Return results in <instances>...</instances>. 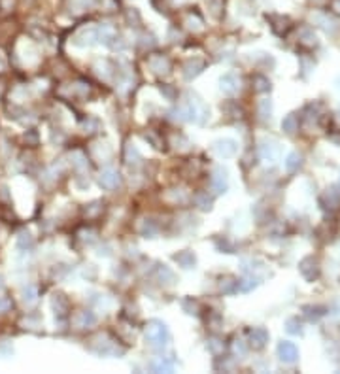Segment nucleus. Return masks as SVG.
<instances>
[{
	"mask_svg": "<svg viewBox=\"0 0 340 374\" xmlns=\"http://www.w3.org/2000/svg\"><path fill=\"white\" fill-rule=\"evenodd\" d=\"M146 338L148 342L153 346V348H163L170 342V332L169 327L163 323V321H149V325L146 327Z\"/></svg>",
	"mask_w": 340,
	"mask_h": 374,
	"instance_id": "f257e3e1",
	"label": "nucleus"
},
{
	"mask_svg": "<svg viewBox=\"0 0 340 374\" xmlns=\"http://www.w3.org/2000/svg\"><path fill=\"white\" fill-rule=\"evenodd\" d=\"M298 270L302 274V278L306 280V282H314V280H318V276H319V263L316 257H304V259L298 263Z\"/></svg>",
	"mask_w": 340,
	"mask_h": 374,
	"instance_id": "f03ea898",
	"label": "nucleus"
},
{
	"mask_svg": "<svg viewBox=\"0 0 340 374\" xmlns=\"http://www.w3.org/2000/svg\"><path fill=\"white\" fill-rule=\"evenodd\" d=\"M280 144L276 142V140H261L259 142V153H261V157L265 159V161H270V163H274V161H278L280 159Z\"/></svg>",
	"mask_w": 340,
	"mask_h": 374,
	"instance_id": "7ed1b4c3",
	"label": "nucleus"
},
{
	"mask_svg": "<svg viewBox=\"0 0 340 374\" xmlns=\"http://www.w3.org/2000/svg\"><path fill=\"white\" fill-rule=\"evenodd\" d=\"M278 357L283 361V363H295L298 359V350L297 346L293 342H287L283 340L278 344Z\"/></svg>",
	"mask_w": 340,
	"mask_h": 374,
	"instance_id": "20e7f679",
	"label": "nucleus"
},
{
	"mask_svg": "<svg viewBox=\"0 0 340 374\" xmlns=\"http://www.w3.org/2000/svg\"><path fill=\"white\" fill-rule=\"evenodd\" d=\"M236 149H238V145L234 140H231V138H223V140H217L215 144H213V151L219 155V157H233L234 153H236Z\"/></svg>",
	"mask_w": 340,
	"mask_h": 374,
	"instance_id": "39448f33",
	"label": "nucleus"
},
{
	"mask_svg": "<svg viewBox=\"0 0 340 374\" xmlns=\"http://www.w3.org/2000/svg\"><path fill=\"white\" fill-rule=\"evenodd\" d=\"M119 182H121V176L115 168H104L99 176V184L104 189H113L119 186Z\"/></svg>",
	"mask_w": 340,
	"mask_h": 374,
	"instance_id": "423d86ee",
	"label": "nucleus"
},
{
	"mask_svg": "<svg viewBox=\"0 0 340 374\" xmlns=\"http://www.w3.org/2000/svg\"><path fill=\"white\" fill-rule=\"evenodd\" d=\"M269 342V331L265 327H254L250 331V344L254 350H261Z\"/></svg>",
	"mask_w": 340,
	"mask_h": 374,
	"instance_id": "0eeeda50",
	"label": "nucleus"
},
{
	"mask_svg": "<svg viewBox=\"0 0 340 374\" xmlns=\"http://www.w3.org/2000/svg\"><path fill=\"white\" fill-rule=\"evenodd\" d=\"M219 83H221V91H223L225 95H234V93L240 89V80H238V76H234V74L221 76Z\"/></svg>",
	"mask_w": 340,
	"mask_h": 374,
	"instance_id": "6e6552de",
	"label": "nucleus"
},
{
	"mask_svg": "<svg viewBox=\"0 0 340 374\" xmlns=\"http://www.w3.org/2000/svg\"><path fill=\"white\" fill-rule=\"evenodd\" d=\"M321 204H323V208H329L331 212L339 210L340 208V191H337L335 187L327 189V193L323 195V199H321Z\"/></svg>",
	"mask_w": 340,
	"mask_h": 374,
	"instance_id": "1a4fd4ad",
	"label": "nucleus"
},
{
	"mask_svg": "<svg viewBox=\"0 0 340 374\" xmlns=\"http://www.w3.org/2000/svg\"><path fill=\"white\" fill-rule=\"evenodd\" d=\"M329 312V308L325 306H319V304H306V306H302V314L306 319H310V321H318L319 317H323Z\"/></svg>",
	"mask_w": 340,
	"mask_h": 374,
	"instance_id": "9d476101",
	"label": "nucleus"
},
{
	"mask_svg": "<svg viewBox=\"0 0 340 374\" xmlns=\"http://www.w3.org/2000/svg\"><path fill=\"white\" fill-rule=\"evenodd\" d=\"M212 187L215 193H225L227 189V170L223 168H217L212 178Z\"/></svg>",
	"mask_w": 340,
	"mask_h": 374,
	"instance_id": "9b49d317",
	"label": "nucleus"
},
{
	"mask_svg": "<svg viewBox=\"0 0 340 374\" xmlns=\"http://www.w3.org/2000/svg\"><path fill=\"white\" fill-rule=\"evenodd\" d=\"M174 259H176V263L180 265V267H184V269H193L195 267V255H193V251H180V253H176L174 255Z\"/></svg>",
	"mask_w": 340,
	"mask_h": 374,
	"instance_id": "f8f14e48",
	"label": "nucleus"
},
{
	"mask_svg": "<svg viewBox=\"0 0 340 374\" xmlns=\"http://www.w3.org/2000/svg\"><path fill=\"white\" fill-rule=\"evenodd\" d=\"M282 129L285 134H295L298 130V115L297 114L285 115L282 121Z\"/></svg>",
	"mask_w": 340,
	"mask_h": 374,
	"instance_id": "ddd939ff",
	"label": "nucleus"
},
{
	"mask_svg": "<svg viewBox=\"0 0 340 374\" xmlns=\"http://www.w3.org/2000/svg\"><path fill=\"white\" fill-rule=\"evenodd\" d=\"M95 321H97V317H95L93 312H89V310H82V312L78 314V317H76V325L82 327V329L95 325Z\"/></svg>",
	"mask_w": 340,
	"mask_h": 374,
	"instance_id": "4468645a",
	"label": "nucleus"
},
{
	"mask_svg": "<svg viewBox=\"0 0 340 374\" xmlns=\"http://www.w3.org/2000/svg\"><path fill=\"white\" fill-rule=\"evenodd\" d=\"M300 165H302V157L298 155L297 151L289 153L287 159H285V170L287 172H297L298 168H300Z\"/></svg>",
	"mask_w": 340,
	"mask_h": 374,
	"instance_id": "2eb2a0df",
	"label": "nucleus"
},
{
	"mask_svg": "<svg viewBox=\"0 0 340 374\" xmlns=\"http://www.w3.org/2000/svg\"><path fill=\"white\" fill-rule=\"evenodd\" d=\"M149 66H151V70L153 72H169V59L167 57H153L149 59Z\"/></svg>",
	"mask_w": 340,
	"mask_h": 374,
	"instance_id": "dca6fc26",
	"label": "nucleus"
},
{
	"mask_svg": "<svg viewBox=\"0 0 340 374\" xmlns=\"http://www.w3.org/2000/svg\"><path fill=\"white\" fill-rule=\"evenodd\" d=\"M254 85H255V91L257 93H269L270 91V80L269 78H265V76H261V74H257L254 78Z\"/></svg>",
	"mask_w": 340,
	"mask_h": 374,
	"instance_id": "f3484780",
	"label": "nucleus"
},
{
	"mask_svg": "<svg viewBox=\"0 0 340 374\" xmlns=\"http://www.w3.org/2000/svg\"><path fill=\"white\" fill-rule=\"evenodd\" d=\"M53 308H55V314L57 316H64L66 314V310H68V302L66 299L63 297V295H55V299H53Z\"/></svg>",
	"mask_w": 340,
	"mask_h": 374,
	"instance_id": "a211bd4d",
	"label": "nucleus"
},
{
	"mask_svg": "<svg viewBox=\"0 0 340 374\" xmlns=\"http://www.w3.org/2000/svg\"><path fill=\"white\" fill-rule=\"evenodd\" d=\"M202 68H204V62H202V61H195V62H189V64L185 66V78H187V80L195 78L197 74L202 72Z\"/></svg>",
	"mask_w": 340,
	"mask_h": 374,
	"instance_id": "6ab92c4d",
	"label": "nucleus"
},
{
	"mask_svg": "<svg viewBox=\"0 0 340 374\" xmlns=\"http://www.w3.org/2000/svg\"><path fill=\"white\" fill-rule=\"evenodd\" d=\"M285 331L289 332V334H300L302 332V325H300V321H298L297 317H291V319L285 321Z\"/></svg>",
	"mask_w": 340,
	"mask_h": 374,
	"instance_id": "aec40b11",
	"label": "nucleus"
},
{
	"mask_svg": "<svg viewBox=\"0 0 340 374\" xmlns=\"http://www.w3.org/2000/svg\"><path fill=\"white\" fill-rule=\"evenodd\" d=\"M23 302H27V304H32V302L36 301V295H38V291L34 286H27V288L23 289Z\"/></svg>",
	"mask_w": 340,
	"mask_h": 374,
	"instance_id": "412c9836",
	"label": "nucleus"
},
{
	"mask_svg": "<svg viewBox=\"0 0 340 374\" xmlns=\"http://www.w3.org/2000/svg\"><path fill=\"white\" fill-rule=\"evenodd\" d=\"M270 114H272V104L270 101H261L259 102V115H261V119H269Z\"/></svg>",
	"mask_w": 340,
	"mask_h": 374,
	"instance_id": "4be33fe9",
	"label": "nucleus"
},
{
	"mask_svg": "<svg viewBox=\"0 0 340 374\" xmlns=\"http://www.w3.org/2000/svg\"><path fill=\"white\" fill-rule=\"evenodd\" d=\"M17 248L19 249H27V248H32V236L28 232H21L19 238H17Z\"/></svg>",
	"mask_w": 340,
	"mask_h": 374,
	"instance_id": "5701e85b",
	"label": "nucleus"
},
{
	"mask_svg": "<svg viewBox=\"0 0 340 374\" xmlns=\"http://www.w3.org/2000/svg\"><path fill=\"white\" fill-rule=\"evenodd\" d=\"M221 291H223V293H234V291H238V282L233 280V278H227V280L221 282Z\"/></svg>",
	"mask_w": 340,
	"mask_h": 374,
	"instance_id": "b1692460",
	"label": "nucleus"
},
{
	"mask_svg": "<svg viewBox=\"0 0 340 374\" xmlns=\"http://www.w3.org/2000/svg\"><path fill=\"white\" fill-rule=\"evenodd\" d=\"M159 276H161V280H163L165 284H172V282H174V272L170 270L169 267H165V265L159 269Z\"/></svg>",
	"mask_w": 340,
	"mask_h": 374,
	"instance_id": "393cba45",
	"label": "nucleus"
},
{
	"mask_svg": "<svg viewBox=\"0 0 340 374\" xmlns=\"http://www.w3.org/2000/svg\"><path fill=\"white\" fill-rule=\"evenodd\" d=\"M257 284H259V280H255V278H246V280L238 282V289H242V291H250V289H254Z\"/></svg>",
	"mask_w": 340,
	"mask_h": 374,
	"instance_id": "a878e982",
	"label": "nucleus"
},
{
	"mask_svg": "<svg viewBox=\"0 0 340 374\" xmlns=\"http://www.w3.org/2000/svg\"><path fill=\"white\" fill-rule=\"evenodd\" d=\"M174 367H172V363H169L167 359H161L157 361V363H153V371H167V373H170Z\"/></svg>",
	"mask_w": 340,
	"mask_h": 374,
	"instance_id": "bb28decb",
	"label": "nucleus"
},
{
	"mask_svg": "<svg viewBox=\"0 0 340 374\" xmlns=\"http://www.w3.org/2000/svg\"><path fill=\"white\" fill-rule=\"evenodd\" d=\"M302 42L306 45H316V34L310 29H304L302 30Z\"/></svg>",
	"mask_w": 340,
	"mask_h": 374,
	"instance_id": "cd10ccee",
	"label": "nucleus"
},
{
	"mask_svg": "<svg viewBox=\"0 0 340 374\" xmlns=\"http://www.w3.org/2000/svg\"><path fill=\"white\" fill-rule=\"evenodd\" d=\"M197 202H198V206H200L202 210H210V208H212V201L208 199V195H198Z\"/></svg>",
	"mask_w": 340,
	"mask_h": 374,
	"instance_id": "c85d7f7f",
	"label": "nucleus"
},
{
	"mask_svg": "<svg viewBox=\"0 0 340 374\" xmlns=\"http://www.w3.org/2000/svg\"><path fill=\"white\" fill-rule=\"evenodd\" d=\"M142 230H144V234H149V236H151V234H155V232H157V225L153 223V221H151V219H146V223H144V229H142Z\"/></svg>",
	"mask_w": 340,
	"mask_h": 374,
	"instance_id": "c756f323",
	"label": "nucleus"
},
{
	"mask_svg": "<svg viewBox=\"0 0 340 374\" xmlns=\"http://www.w3.org/2000/svg\"><path fill=\"white\" fill-rule=\"evenodd\" d=\"M223 348V342L221 340H217V338H212V340H208V350L212 352V353H219V350Z\"/></svg>",
	"mask_w": 340,
	"mask_h": 374,
	"instance_id": "7c9ffc66",
	"label": "nucleus"
},
{
	"mask_svg": "<svg viewBox=\"0 0 340 374\" xmlns=\"http://www.w3.org/2000/svg\"><path fill=\"white\" fill-rule=\"evenodd\" d=\"M130 157L134 159V163H138V159H140V153H138V151H136L132 145H128V147H127V161Z\"/></svg>",
	"mask_w": 340,
	"mask_h": 374,
	"instance_id": "2f4dec72",
	"label": "nucleus"
},
{
	"mask_svg": "<svg viewBox=\"0 0 340 374\" xmlns=\"http://www.w3.org/2000/svg\"><path fill=\"white\" fill-rule=\"evenodd\" d=\"M8 306H10V301H8V299H4V297H0V312H2V310H6Z\"/></svg>",
	"mask_w": 340,
	"mask_h": 374,
	"instance_id": "473e14b6",
	"label": "nucleus"
},
{
	"mask_svg": "<svg viewBox=\"0 0 340 374\" xmlns=\"http://www.w3.org/2000/svg\"><path fill=\"white\" fill-rule=\"evenodd\" d=\"M331 6H333V10H335V12H339L340 14V0H333V2H331Z\"/></svg>",
	"mask_w": 340,
	"mask_h": 374,
	"instance_id": "72a5a7b5",
	"label": "nucleus"
},
{
	"mask_svg": "<svg viewBox=\"0 0 340 374\" xmlns=\"http://www.w3.org/2000/svg\"><path fill=\"white\" fill-rule=\"evenodd\" d=\"M337 83H339V87H340V78H339V80H337Z\"/></svg>",
	"mask_w": 340,
	"mask_h": 374,
	"instance_id": "f704fd0d",
	"label": "nucleus"
},
{
	"mask_svg": "<svg viewBox=\"0 0 340 374\" xmlns=\"http://www.w3.org/2000/svg\"><path fill=\"white\" fill-rule=\"evenodd\" d=\"M0 288H2V278H0Z\"/></svg>",
	"mask_w": 340,
	"mask_h": 374,
	"instance_id": "c9c22d12",
	"label": "nucleus"
}]
</instances>
